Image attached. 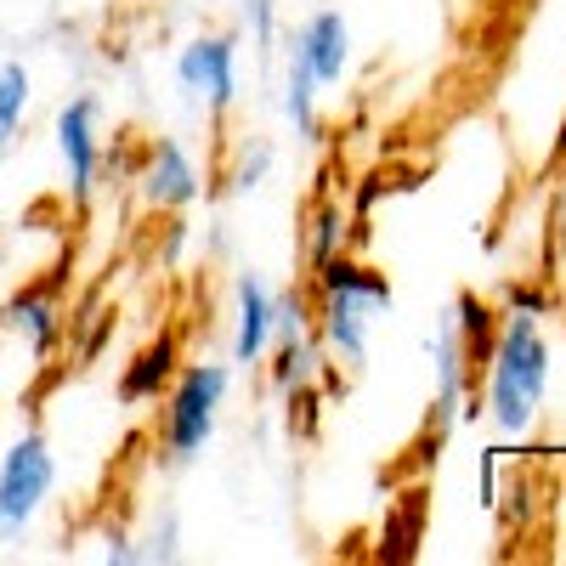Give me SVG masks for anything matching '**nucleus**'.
<instances>
[{
    "label": "nucleus",
    "instance_id": "7",
    "mask_svg": "<svg viewBox=\"0 0 566 566\" xmlns=\"http://www.w3.org/2000/svg\"><path fill=\"white\" fill-rule=\"evenodd\" d=\"M368 301L340 295V290H317V346L323 357H340L346 368L368 363Z\"/></svg>",
    "mask_w": 566,
    "mask_h": 566
},
{
    "label": "nucleus",
    "instance_id": "15",
    "mask_svg": "<svg viewBox=\"0 0 566 566\" xmlns=\"http://www.w3.org/2000/svg\"><path fill=\"white\" fill-rule=\"evenodd\" d=\"M340 250H346V210H340V199H323V205L312 210L306 261H312V266H323L328 255H340Z\"/></svg>",
    "mask_w": 566,
    "mask_h": 566
},
{
    "label": "nucleus",
    "instance_id": "18",
    "mask_svg": "<svg viewBox=\"0 0 566 566\" xmlns=\"http://www.w3.org/2000/svg\"><path fill=\"white\" fill-rule=\"evenodd\" d=\"M103 560H114V566H136V560H142V549H130V538H125V533H108Z\"/></svg>",
    "mask_w": 566,
    "mask_h": 566
},
{
    "label": "nucleus",
    "instance_id": "8",
    "mask_svg": "<svg viewBox=\"0 0 566 566\" xmlns=\"http://www.w3.org/2000/svg\"><path fill=\"white\" fill-rule=\"evenodd\" d=\"M290 52L312 69L317 91H323V85H340V74L352 69V23H346V12H335V7L312 12V18L301 23V34H295Z\"/></svg>",
    "mask_w": 566,
    "mask_h": 566
},
{
    "label": "nucleus",
    "instance_id": "10",
    "mask_svg": "<svg viewBox=\"0 0 566 566\" xmlns=\"http://www.w3.org/2000/svg\"><path fill=\"white\" fill-rule=\"evenodd\" d=\"M0 328H7V335H18L34 357H52V346L63 340L69 317H63V301H57L52 290H23V295L7 301V312H0Z\"/></svg>",
    "mask_w": 566,
    "mask_h": 566
},
{
    "label": "nucleus",
    "instance_id": "9",
    "mask_svg": "<svg viewBox=\"0 0 566 566\" xmlns=\"http://www.w3.org/2000/svg\"><path fill=\"white\" fill-rule=\"evenodd\" d=\"M272 352V290L255 272H239L232 283V363L255 368Z\"/></svg>",
    "mask_w": 566,
    "mask_h": 566
},
{
    "label": "nucleus",
    "instance_id": "13",
    "mask_svg": "<svg viewBox=\"0 0 566 566\" xmlns=\"http://www.w3.org/2000/svg\"><path fill=\"white\" fill-rule=\"evenodd\" d=\"M283 114H290L301 142H317V80L295 52H290V80H283Z\"/></svg>",
    "mask_w": 566,
    "mask_h": 566
},
{
    "label": "nucleus",
    "instance_id": "19",
    "mask_svg": "<svg viewBox=\"0 0 566 566\" xmlns=\"http://www.w3.org/2000/svg\"><path fill=\"white\" fill-rule=\"evenodd\" d=\"M510 312H533V317H544V312H549V295H538V290H510Z\"/></svg>",
    "mask_w": 566,
    "mask_h": 566
},
{
    "label": "nucleus",
    "instance_id": "11",
    "mask_svg": "<svg viewBox=\"0 0 566 566\" xmlns=\"http://www.w3.org/2000/svg\"><path fill=\"white\" fill-rule=\"evenodd\" d=\"M176 368H181V346H176V335L148 340V346H142V352L125 363V374H119V402H125V408L159 402V397L170 391V380H176Z\"/></svg>",
    "mask_w": 566,
    "mask_h": 566
},
{
    "label": "nucleus",
    "instance_id": "12",
    "mask_svg": "<svg viewBox=\"0 0 566 566\" xmlns=\"http://www.w3.org/2000/svg\"><path fill=\"white\" fill-rule=\"evenodd\" d=\"M312 283H317V290L357 295V301H368L374 312L391 306V277H386V272H374V266H363V261H352L346 250H340V255H328L323 266H312Z\"/></svg>",
    "mask_w": 566,
    "mask_h": 566
},
{
    "label": "nucleus",
    "instance_id": "5",
    "mask_svg": "<svg viewBox=\"0 0 566 566\" xmlns=\"http://www.w3.org/2000/svg\"><path fill=\"white\" fill-rule=\"evenodd\" d=\"M176 85L187 103H205L210 114H227L239 103V40L232 34H199L176 52Z\"/></svg>",
    "mask_w": 566,
    "mask_h": 566
},
{
    "label": "nucleus",
    "instance_id": "1",
    "mask_svg": "<svg viewBox=\"0 0 566 566\" xmlns=\"http://www.w3.org/2000/svg\"><path fill=\"white\" fill-rule=\"evenodd\" d=\"M488 413L504 437H522L533 431V419L544 408V391H549V340L533 312H504L499 317V335H493V352H488Z\"/></svg>",
    "mask_w": 566,
    "mask_h": 566
},
{
    "label": "nucleus",
    "instance_id": "16",
    "mask_svg": "<svg viewBox=\"0 0 566 566\" xmlns=\"http://www.w3.org/2000/svg\"><path fill=\"white\" fill-rule=\"evenodd\" d=\"M266 170H272V142H244L239 148V165H232V176H227V193H255V187L266 181Z\"/></svg>",
    "mask_w": 566,
    "mask_h": 566
},
{
    "label": "nucleus",
    "instance_id": "6",
    "mask_svg": "<svg viewBox=\"0 0 566 566\" xmlns=\"http://www.w3.org/2000/svg\"><path fill=\"white\" fill-rule=\"evenodd\" d=\"M136 181H142V199H148V210H159V216H176V210H187V205H199V193H205V176H199L193 154H187L176 136H159V142H154L148 165H142Z\"/></svg>",
    "mask_w": 566,
    "mask_h": 566
},
{
    "label": "nucleus",
    "instance_id": "17",
    "mask_svg": "<svg viewBox=\"0 0 566 566\" xmlns=\"http://www.w3.org/2000/svg\"><path fill=\"white\" fill-rule=\"evenodd\" d=\"M244 23H250L255 45L266 52V45H272V29H277V0H244Z\"/></svg>",
    "mask_w": 566,
    "mask_h": 566
},
{
    "label": "nucleus",
    "instance_id": "4",
    "mask_svg": "<svg viewBox=\"0 0 566 566\" xmlns=\"http://www.w3.org/2000/svg\"><path fill=\"white\" fill-rule=\"evenodd\" d=\"M57 136V159H63V181H69V199L85 205L97 193V176H103V97L97 91H80L69 97L52 119Z\"/></svg>",
    "mask_w": 566,
    "mask_h": 566
},
{
    "label": "nucleus",
    "instance_id": "3",
    "mask_svg": "<svg viewBox=\"0 0 566 566\" xmlns=\"http://www.w3.org/2000/svg\"><path fill=\"white\" fill-rule=\"evenodd\" d=\"M57 488V453L40 431H23L0 453V544H23Z\"/></svg>",
    "mask_w": 566,
    "mask_h": 566
},
{
    "label": "nucleus",
    "instance_id": "2",
    "mask_svg": "<svg viewBox=\"0 0 566 566\" xmlns=\"http://www.w3.org/2000/svg\"><path fill=\"white\" fill-rule=\"evenodd\" d=\"M232 386V368L227 363H181L176 380L165 391V413H159V442L176 464L199 459L216 437V419Z\"/></svg>",
    "mask_w": 566,
    "mask_h": 566
},
{
    "label": "nucleus",
    "instance_id": "14",
    "mask_svg": "<svg viewBox=\"0 0 566 566\" xmlns=\"http://www.w3.org/2000/svg\"><path fill=\"white\" fill-rule=\"evenodd\" d=\"M29 91H34V80H29V69L12 57V63H0V154L18 142V130H23V114H29Z\"/></svg>",
    "mask_w": 566,
    "mask_h": 566
}]
</instances>
